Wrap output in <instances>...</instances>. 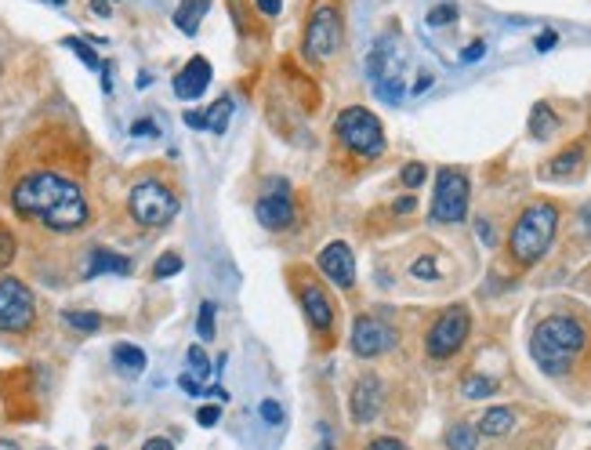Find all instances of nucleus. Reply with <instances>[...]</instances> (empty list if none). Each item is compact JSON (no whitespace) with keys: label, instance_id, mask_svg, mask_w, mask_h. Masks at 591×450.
Masks as SVG:
<instances>
[{"label":"nucleus","instance_id":"nucleus-29","mask_svg":"<svg viewBox=\"0 0 591 450\" xmlns=\"http://www.w3.org/2000/svg\"><path fill=\"white\" fill-rule=\"evenodd\" d=\"M196 331H200L204 341L215 338V302H204V305H200V320H196Z\"/></svg>","mask_w":591,"mask_h":450},{"label":"nucleus","instance_id":"nucleus-17","mask_svg":"<svg viewBox=\"0 0 591 450\" xmlns=\"http://www.w3.org/2000/svg\"><path fill=\"white\" fill-rule=\"evenodd\" d=\"M207 12H211V0H181L178 12H174V26H178L185 37H192L196 30H200V22H204Z\"/></svg>","mask_w":591,"mask_h":450},{"label":"nucleus","instance_id":"nucleus-37","mask_svg":"<svg viewBox=\"0 0 591 450\" xmlns=\"http://www.w3.org/2000/svg\"><path fill=\"white\" fill-rule=\"evenodd\" d=\"M261 418H265L269 425H279V418H283L279 403H276V400H265V403H261Z\"/></svg>","mask_w":591,"mask_h":450},{"label":"nucleus","instance_id":"nucleus-27","mask_svg":"<svg viewBox=\"0 0 591 450\" xmlns=\"http://www.w3.org/2000/svg\"><path fill=\"white\" fill-rule=\"evenodd\" d=\"M66 48H69V51H73V55H76V58H80L87 69H102V62H98V55H94V51H91V48H87L80 37H69V40H66Z\"/></svg>","mask_w":591,"mask_h":450},{"label":"nucleus","instance_id":"nucleus-21","mask_svg":"<svg viewBox=\"0 0 591 450\" xmlns=\"http://www.w3.org/2000/svg\"><path fill=\"white\" fill-rule=\"evenodd\" d=\"M555 131H559V117L551 113L548 102H537V106L530 110V135H534V138H551Z\"/></svg>","mask_w":591,"mask_h":450},{"label":"nucleus","instance_id":"nucleus-41","mask_svg":"<svg viewBox=\"0 0 591 450\" xmlns=\"http://www.w3.org/2000/svg\"><path fill=\"white\" fill-rule=\"evenodd\" d=\"M185 124L196 128V131H207V124H204V110H189V113H185Z\"/></svg>","mask_w":591,"mask_h":450},{"label":"nucleus","instance_id":"nucleus-30","mask_svg":"<svg viewBox=\"0 0 591 450\" xmlns=\"http://www.w3.org/2000/svg\"><path fill=\"white\" fill-rule=\"evenodd\" d=\"M410 277H418V280H436V277H439V265H436V258H432V254L418 258V261L410 265Z\"/></svg>","mask_w":591,"mask_h":450},{"label":"nucleus","instance_id":"nucleus-8","mask_svg":"<svg viewBox=\"0 0 591 450\" xmlns=\"http://www.w3.org/2000/svg\"><path fill=\"white\" fill-rule=\"evenodd\" d=\"M37 320V298L19 277H0V331L22 334Z\"/></svg>","mask_w":591,"mask_h":450},{"label":"nucleus","instance_id":"nucleus-4","mask_svg":"<svg viewBox=\"0 0 591 450\" xmlns=\"http://www.w3.org/2000/svg\"><path fill=\"white\" fill-rule=\"evenodd\" d=\"M334 138H338L348 153H356V156H363V160H377V156L384 153V128H381V120H377L370 110H363V106H348V110L338 113V120H334Z\"/></svg>","mask_w":591,"mask_h":450},{"label":"nucleus","instance_id":"nucleus-24","mask_svg":"<svg viewBox=\"0 0 591 450\" xmlns=\"http://www.w3.org/2000/svg\"><path fill=\"white\" fill-rule=\"evenodd\" d=\"M461 393H464L468 400H486V396L498 393V382L486 378V375H468V378L461 382Z\"/></svg>","mask_w":591,"mask_h":450},{"label":"nucleus","instance_id":"nucleus-26","mask_svg":"<svg viewBox=\"0 0 591 450\" xmlns=\"http://www.w3.org/2000/svg\"><path fill=\"white\" fill-rule=\"evenodd\" d=\"M185 359H189V375L204 382V378H207V371H211V364H207L204 349H200V345H189V356H185Z\"/></svg>","mask_w":591,"mask_h":450},{"label":"nucleus","instance_id":"nucleus-40","mask_svg":"<svg viewBox=\"0 0 591 450\" xmlns=\"http://www.w3.org/2000/svg\"><path fill=\"white\" fill-rule=\"evenodd\" d=\"M131 135H135V138H153V135H156V124H153V120H135V124H131Z\"/></svg>","mask_w":591,"mask_h":450},{"label":"nucleus","instance_id":"nucleus-3","mask_svg":"<svg viewBox=\"0 0 591 450\" xmlns=\"http://www.w3.org/2000/svg\"><path fill=\"white\" fill-rule=\"evenodd\" d=\"M555 229H559V207H555L551 200L530 204V207L516 218L512 233H508V251H512V258H516L519 265H537V261L548 254V247H551V240H555Z\"/></svg>","mask_w":591,"mask_h":450},{"label":"nucleus","instance_id":"nucleus-2","mask_svg":"<svg viewBox=\"0 0 591 450\" xmlns=\"http://www.w3.org/2000/svg\"><path fill=\"white\" fill-rule=\"evenodd\" d=\"M587 341V331L580 320L573 316H548L537 323L534 338H530V356H534V364L544 371V375H566L573 367V359L580 356Z\"/></svg>","mask_w":591,"mask_h":450},{"label":"nucleus","instance_id":"nucleus-6","mask_svg":"<svg viewBox=\"0 0 591 450\" xmlns=\"http://www.w3.org/2000/svg\"><path fill=\"white\" fill-rule=\"evenodd\" d=\"M468 200H472L468 174H464L461 167H439V174H436V193H432V222H443V225L464 222Z\"/></svg>","mask_w":591,"mask_h":450},{"label":"nucleus","instance_id":"nucleus-50","mask_svg":"<svg viewBox=\"0 0 591 450\" xmlns=\"http://www.w3.org/2000/svg\"><path fill=\"white\" fill-rule=\"evenodd\" d=\"M0 450H19V446H15L12 439H0Z\"/></svg>","mask_w":591,"mask_h":450},{"label":"nucleus","instance_id":"nucleus-1","mask_svg":"<svg viewBox=\"0 0 591 450\" xmlns=\"http://www.w3.org/2000/svg\"><path fill=\"white\" fill-rule=\"evenodd\" d=\"M12 207L22 218H33L55 233H76L87 225L91 207L76 182L55 171H33L12 190Z\"/></svg>","mask_w":591,"mask_h":450},{"label":"nucleus","instance_id":"nucleus-43","mask_svg":"<svg viewBox=\"0 0 591 450\" xmlns=\"http://www.w3.org/2000/svg\"><path fill=\"white\" fill-rule=\"evenodd\" d=\"M279 8H283V0H258V12L261 15H279Z\"/></svg>","mask_w":591,"mask_h":450},{"label":"nucleus","instance_id":"nucleus-15","mask_svg":"<svg viewBox=\"0 0 591 450\" xmlns=\"http://www.w3.org/2000/svg\"><path fill=\"white\" fill-rule=\"evenodd\" d=\"M377 410H381V382H377V375H363L352 389V421L370 425L377 418Z\"/></svg>","mask_w":591,"mask_h":450},{"label":"nucleus","instance_id":"nucleus-16","mask_svg":"<svg viewBox=\"0 0 591 450\" xmlns=\"http://www.w3.org/2000/svg\"><path fill=\"white\" fill-rule=\"evenodd\" d=\"M106 273L128 277L131 273V258H124V254L110 251V247H94L91 258H87V277H106Z\"/></svg>","mask_w":591,"mask_h":450},{"label":"nucleus","instance_id":"nucleus-48","mask_svg":"<svg viewBox=\"0 0 591 450\" xmlns=\"http://www.w3.org/2000/svg\"><path fill=\"white\" fill-rule=\"evenodd\" d=\"M425 87H432V76H421V80H418V84H414V92H418V95H421V92H425Z\"/></svg>","mask_w":591,"mask_h":450},{"label":"nucleus","instance_id":"nucleus-22","mask_svg":"<svg viewBox=\"0 0 591 450\" xmlns=\"http://www.w3.org/2000/svg\"><path fill=\"white\" fill-rule=\"evenodd\" d=\"M479 443V428L468 425V421H454L446 428V450H475Z\"/></svg>","mask_w":591,"mask_h":450},{"label":"nucleus","instance_id":"nucleus-39","mask_svg":"<svg viewBox=\"0 0 591 450\" xmlns=\"http://www.w3.org/2000/svg\"><path fill=\"white\" fill-rule=\"evenodd\" d=\"M482 55H486V44H482V40H475V44H468V48L461 51V62H479Z\"/></svg>","mask_w":591,"mask_h":450},{"label":"nucleus","instance_id":"nucleus-45","mask_svg":"<svg viewBox=\"0 0 591 450\" xmlns=\"http://www.w3.org/2000/svg\"><path fill=\"white\" fill-rule=\"evenodd\" d=\"M204 396H211V400H218V403H229L225 385H211V389H204Z\"/></svg>","mask_w":591,"mask_h":450},{"label":"nucleus","instance_id":"nucleus-11","mask_svg":"<svg viewBox=\"0 0 591 450\" xmlns=\"http://www.w3.org/2000/svg\"><path fill=\"white\" fill-rule=\"evenodd\" d=\"M396 345V331L388 323H381L377 316H356L352 323V352L363 356V359H374L381 352H388Z\"/></svg>","mask_w":591,"mask_h":450},{"label":"nucleus","instance_id":"nucleus-51","mask_svg":"<svg viewBox=\"0 0 591 450\" xmlns=\"http://www.w3.org/2000/svg\"><path fill=\"white\" fill-rule=\"evenodd\" d=\"M316 450H334V446H331V443H327V439H323V443H320V446H316Z\"/></svg>","mask_w":591,"mask_h":450},{"label":"nucleus","instance_id":"nucleus-20","mask_svg":"<svg viewBox=\"0 0 591 450\" xmlns=\"http://www.w3.org/2000/svg\"><path fill=\"white\" fill-rule=\"evenodd\" d=\"M580 160H584V149H580V146H569V149H562L551 163H544L541 174H544V178H569V174L580 167Z\"/></svg>","mask_w":591,"mask_h":450},{"label":"nucleus","instance_id":"nucleus-28","mask_svg":"<svg viewBox=\"0 0 591 450\" xmlns=\"http://www.w3.org/2000/svg\"><path fill=\"white\" fill-rule=\"evenodd\" d=\"M174 273H181V258H178V254L156 258V265H153V277H156V280H167V277H174Z\"/></svg>","mask_w":591,"mask_h":450},{"label":"nucleus","instance_id":"nucleus-12","mask_svg":"<svg viewBox=\"0 0 591 450\" xmlns=\"http://www.w3.org/2000/svg\"><path fill=\"white\" fill-rule=\"evenodd\" d=\"M320 273L331 284H338V287H352L356 284V254H352V247L341 243V240L327 243L320 251Z\"/></svg>","mask_w":591,"mask_h":450},{"label":"nucleus","instance_id":"nucleus-38","mask_svg":"<svg viewBox=\"0 0 591 450\" xmlns=\"http://www.w3.org/2000/svg\"><path fill=\"white\" fill-rule=\"evenodd\" d=\"M555 44H559V33H555V30H544V33L534 40V48H537V51H551Z\"/></svg>","mask_w":591,"mask_h":450},{"label":"nucleus","instance_id":"nucleus-19","mask_svg":"<svg viewBox=\"0 0 591 450\" xmlns=\"http://www.w3.org/2000/svg\"><path fill=\"white\" fill-rule=\"evenodd\" d=\"M512 425H516V410L512 407H490L482 418H479V436H505V432H512Z\"/></svg>","mask_w":591,"mask_h":450},{"label":"nucleus","instance_id":"nucleus-47","mask_svg":"<svg viewBox=\"0 0 591 450\" xmlns=\"http://www.w3.org/2000/svg\"><path fill=\"white\" fill-rule=\"evenodd\" d=\"M396 211L403 215V211H414V200L410 197H403V200H396Z\"/></svg>","mask_w":591,"mask_h":450},{"label":"nucleus","instance_id":"nucleus-5","mask_svg":"<svg viewBox=\"0 0 591 450\" xmlns=\"http://www.w3.org/2000/svg\"><path fill=\"white\" fill-rule=\"evenodd\" d=\"M128 211L138 225H149V229H160L167 225L174 215H178V193L171 186H163L160 178H146L138 182L128 197Z\"/></svg>","mask_w":591,"mask_h":450},{"label":"nucleus","instance_id":"nucleus-13","mask_svg":"<svg viewBox=\"0 0 591 450\" xmlns=\"http://www.w3.org/2000/svg\"><path fill=\"white\" fill-rule=\"evenodd\" d=\"M302 309H305V320H309V327L316 334H331V327H334V305H331L327 291L316 280H309L302 287Z\"/></svg>","mask_w":591,"mask_h":450},{"label":"nucleus","instance_id":"nucleus-25","mask_svg":"<svg viewBox=\"0 0 591 450\" xmlns=\"http://www.w3.org/2000/svg\"><path fill=\"white\" fill-rule=\"evenodd\" d=\"M62 320H66L73 331H84V334H94L98 327H102V316H98V313H80V309H66Z\"/></svg>","mask_w":591,"mask_h":450},{"label":"nucleus","instance_id":"nucleus-34","mask_svg":"<svg viewBox=\"0 0 591 450\" xmlns=\"http://www.w3.org/2000/svg\"><path fill=\"white\" fill-rule=\"evenodd\" d=\"M366 450H410V446L403 439H396V436H377V439L366 443Z\"/></svg>","mask_w":591,"mask_h":450},{"label":"nucleus","instance_id":"nucleus-33","mask_svg":"<svg viewBox=\"0 0 591 450\" xmlns=\"http://www.w3.org/2000/svg\"><path fill=\"white\" fill-rule=\"evenodd\" d=\"M12 258H15V236L0 225V269L12 265Z\"/></svg>","mask_w":591,"mask_h":450},{"label":"nucleus","instance_id":"nucleus-32","mask_svg":"<svg viewBox=\"0 0 591 450\" xmlns=\"http://www.w3.org/2000/svg\"><path fill=\"white\" fill-rule=\"evenodd\" d=\"M454 19H457V8L454 4H439V8L428 12V26H450Z\"/></svg>","mask_w":591,"mask_h":450},{"label":"nucleus","instance_id":"nucleus-52","mask_svg":"<svg viewBox=\"0 0 591 450\" xmlns=\"http://www.w3.org/2000/svg\"><path fill=\"white\" fill-rule=\"evenodd\" d=\"M48 4H55V8H62V4H66V0H48Z\"/></svg>","mask_w":591,"mask_h":450},{"label":"nucleus","instance_id":"nucleus-44","mask_svg":"<svg viewBox=\"0 0 591 450\" xmlns=\"http://www.w3.org/2000/svg\"><path fill=\"white\" fill-rule=\"evenodd\" d=\"M475 233H479V240H482V243H494V229H490V222H482V218H479V222H475Z\"/></svg>","mask_w":591,"mask_h":450},{"label":"nucleus","instance_id":"nucleus-7","mask_svg":"<svg viewBox=\"0 0 591 450\" xmlns=\"http://www.w3.org/2000/svg\"><path fill=\"white\" fill-rule=\"evenodd\" d=\"M472 334V313L468 305H450L436 316V323L425 334V352L432 359H450L454 352H461V345Z\"/></svg>","mask_w":591,"mask_h":450},{"label":"nucleus","instance_id":"nucleus-35","mask_svg":"<svg viewBox=\"0 0 591 450\" xmlns=\"http://www.w3.org/2000/svg\"><path fill=\"white\" fill-rule=\"evenodd\" d=\"M178 389H181L185 396H204V385H200V378H192L189 371L178 378Z\"/></svg>","mask_w":591,"mask_h":450},{"label":"nucleus","instance_id":"nucleus-10","mask_svg":"<svg viewBox=\"0 0 591 450\" xmlns=\"http://www.w3.org/2000/svg\"><path fill=\"white\" fill-rule=\"evenodd\" d=\"M254 215L265 229H290L294 225V197H290V186L287 182H269L261 193H258V204H254Z\"/></svg>","mask_w":591,"mask_h":450},{"label":"nucleus","instance_id":"nucleus-23","mask_svg":"<svg viewBox=\"0 0 591 450\" xmlns=\"http://www.w3.org/2000/svg\"><path fill=\"white\" fill-rule=\"evenodd\" d=\"M229 117H233V99H218L211 110H204V124H207V131H215V135H222V131L229 128Z\"/></svg>","mask_w":591,"mask_h":450},{"label":"nucleus","instance_id":"nucleus-46","mask_svg":"<svg viewBox=\"0 0 591 450\" xmlns=\"http://www.w3.org/2000/svg\"><path fill=\"white\" fill-rule=\"evenodd\" d=\"M91 12H94V15H102V19H106V15H110V12H113V4H110V0H91Z\"/></svg>","mask_w":591,"mask_h":450},{"label":"nucleus","instance_id":"nucleus-53","mask_svg":"<svg viewBox=\"0 0 591 450\" xmlns=\"http://www.w3.org/2000/svg\"><path fill=\"white\" fill-rule=\"evenodd\" d=\"M94 450H106V446H94Z\"/></svg>","mask_w":591,"mask_h":450},{"label":"nucleus","instance_id":"nucleus-31","mask_svg":"<svg viewBox=\"0 0 591 450\" xmlns=\"http://www.w3.org/2000/svg\"><path fill=\"white\" fill-rule=\"evenodd\" d=\"M425 178H428V167H425V163H407V167H403V186H407V190L425 186Z\"/></svg>","mask_w":591,"mask_h":450},{"label":"nucleus","instance_id":"nucleus-42","mask_svg":"<svg viewBox=\"0 0 591 450\" xmlns=\"http://www.w3.org/2000/svg\"><path fill=\"white\" fill-rule=\"evenodd\" d=\"M142 450H174V443H171V439H163V436H153V439H146V443H142Z\"/></svg>","mask_w":591,"mask_h":450},{"label":"nucleus","instance_id":"nucleus-9","mask_svg":"<svg viewBox=\"0 0 591 450\" xmlns=\"http://www.w3.org/2000/svg\"><path fill=\"white\" fill-rule=\"evenodd\" d=\"M338 48H341V15L334 4H320L309 19V30H305V51L323 62Z\"/></svg>","mask_w":591,"mask_h":450},{"label":"nucleus","instance_id":"nucleus-14","mask_svg":"<svg viewBox=\"0 0 591 450\" xmlns=\"http://www.w3.org/2000/svg\"><path fill=\"white\" fill-rule=\"evenodd\" d=\"M207 84H211V62L196 55V58H189L185 69L174 76V95L185 99V102H192V99H200V95L207 92Z\"/></svg>","mask_w":591,"mask_h":450},{"label":"nucleus","instance_id":"nucleus-49","mask_svg":"<svg viewBox=\"0 0 591 450\" xmlns=\"http://www.w3.org/2000/svg\"><path fill=\"white\" fill-rule=\"evenodd\" d=\"M584 218H587V222H584V233H591V204L584 207Z\"/></svg>","mask_w":591,"mask_h":450},{"label":"nucleus","instance_id":"nucleus-36","mask_svg":"<svg viewBox=\"0 0 591 450\" xmlns=\"http://www.w3.org/2000/svg\"><path fill=\"white\" fill-rule=\"evenodd\" d=\"M218 418H222V407H200V414H196V421H200L204 428L218 425Z\"/></svg>","mask_w":591,"mask_h":450},{"label":"nucleus","instance_id":"nucleus-18","mask_svg":"<svg viewBox=\"0 0 591 450\" xmlns=\"http://www.w3.org/2000/svg\"><path fill=\"white\" fill-rule=\"evenodd\" d=\"M113 364H117L120 375L138 378V375L146 371V352H142L138 345H131V341H120V345L113 349Z\"/></svg>","mask_w":591,"mask_h":450}]
</instances>
